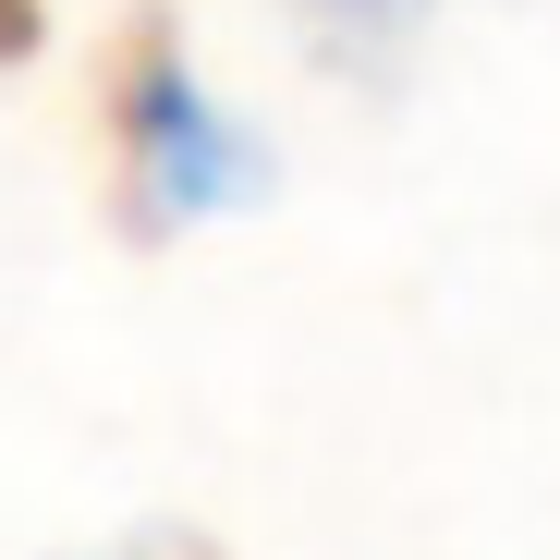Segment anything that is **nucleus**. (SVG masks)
I'll use <instances>...</instances> for the list:
<instances>
[{
  "instance_id": "obj_3",
  "label": "nucleus",
  "mask_w": 560,
  "mask_h": 560,
  "mask_svg": "<svg viewBox=\"0 0 560 560\" xmlns=\"http://www.w3.org/2000/svg\"><path fill=\"white\" fill-rule=\"evenodd\" d=\"M122 560H220V548H208V536H135Z\"/></svg>"
},
{
  "instance_id": "obj_2",
  "label": "nucleus",
  "mask_w": 560,
  "mask_h": 560,
  "mask_svg": "<svg viewBox=\"0 0 560 560\" xmlns=\"http://www.w3.org/2000/svg\"><path fill=\"white\" fill-rule=\"evenodd\" d=\"M37 37H49L37 0H0V61H37Z\"/></svg>"
},
{
  "instance_id": "obj_1",
  "label": "nucleus",
  "mask_w": 560,
  "mask_h": 560,
  "mask_svg": "<svg viewBox=\"0 0 560 560\" xmlns=\"http://www.w3.org/2000/svg\"><path fill=\"white\" fill-rule=\"evenodd\" d=\"M244 183H256V147L196 98L171 13H135L110 49V208H122V232L159 244L196 208H232Z\"/></svg>"
}]
</instances>
